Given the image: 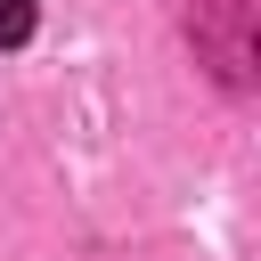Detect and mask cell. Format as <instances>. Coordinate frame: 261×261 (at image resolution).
<instances>
[{"label": "cell", "mask_w": 261, "mask_h": 261, "mask_svg": "<svg viewBox=\"0 0 261 261\" xmlns=\"http://www.w3.org/2000/svg\"><path fill=\"white\" fill-rule=\"evenodd\" d=\"M33 41V0H0V49Z\"/></svg>", "instance_id": "obj_1"}]
</instances>
